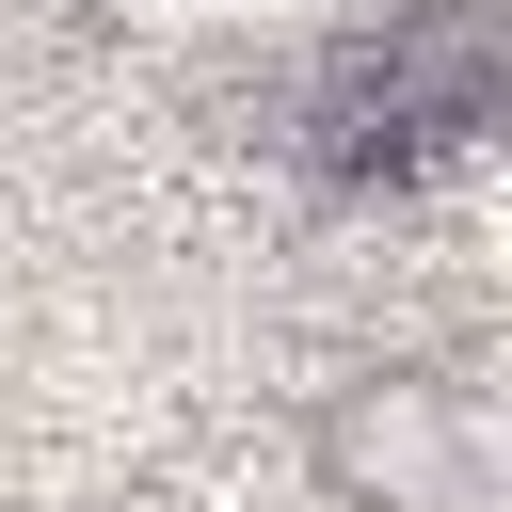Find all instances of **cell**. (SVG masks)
<instances>
[{"label": "cell", "instance_id": "cell-1", "mask_svg": "<svg viewBox=\"0 0 512 512\" xmlns=\"http://www.w3.org/2000/svg\"><path fill=\"white\" fill-rule=\"evenodd\" d=\"M480 112H496V48H480V16H432V32H400L384 64L336 80L320 160H336V176H416V160H448Z\"/></svg>", "mask_w": 512, "mask_h": 512}, {"label": "cell", "instance_id": "cell-2", "mask_svg": "<svg viewBox=\"0 0 512 512\" xmlns=\"http://www.w3.org/2000/svg\"><path fill=\"white\" fill-rule=\"evenodd\" d=\"M320 464H336L352 512H448L464 464H480V432H464V400H448L432 368H384V384H352V400L320 416Z\"/></svg>", "mask_w": 512, "mask_h": 512}]
</instances>
